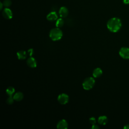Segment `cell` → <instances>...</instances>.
Returning <instances> with one entry per match:
<instances>
[{
	"label": "cell",
	"mask_w": 129,
	"mask_h": 129,
	"mask_svg": "<svg viewBox=\"0 0 129 129\" xmlns=\"http://www.w3.org/2000/svg\"><path fill=\"white\" fill-rule=\"evenodd\" d=\"M102 74V70L99 68H95L93 71V76L94 78H99Z\"/></svg>",
	"instance_id": "11"
},
{
	"label": "cell",
	"mask_w": 129,
	"mask_h": 129,
	"mask_svg": "<svg viewBox=\"0 0 129 129\" xmlns=\"http://www.w3.org/2000/svg\"><path fill=\"white\" fill-rule=\"evenodd\" d=\"M3 4L4 7H5V8H9L11 6L12 2L11 0H4Z\"/></svg>",
	"instance_id": "17"
},
{
	"label": "cell",
	"mask_w": 129,
	"mask_h": 129,
	"mask_svg": "<svg viewBox=\"0 0 129 129\" xmlns=\"http://www.w3.org/2000/svg\"><path fill=\"white\" fill-rule=\"evenodd\" d=\"M123 2L125 4H129V0H123Z\"/></svg>",
	"instance_id": "23"
},
{
	"label": "cell",
	"mask_w": 129,
	"mask_h": 129,
	"mask_svg": "<svg viewBox=\"0 0 129 129\" xmlns=\"http://www.w3.org/2000/svg\"><path fill=\"white\" fill-rule=\"evenodd\" d=\"M89 122L90 123L92 124V125H93L94 124H95V123L96 122V119L94 117H91L89 118Z\"/></svg>",
	"instance_id": "19"
},
{
	"label": "cell",
	"mask_w": 129,
	"mask_h": 129,
	"mask_svg": "<svg viewBox=\"0 0 129 129\" xmlns=\"http://www.w3.org/2000/svg\"><path fill=\"white\" fill-rule=\"evenodd\" d=\"M27 64L30 68H36L37 66V62L36 59L34 57L30 56L28 58L27 60Z\"/></svg>",
	"instance_id": "9"
},
{
	"label": "cell",
	"mask_w": 129,
	"mask_h": 129,
	"mask_svg": "<svg viewBox=\"0 0 129 129\" xmlns=\"http://www.w3.org/2000/svg\"><path fill=\"white\" fill-rule=\"evenodd\" d=\"M17 55L19 59H24L27 57V52L24 50H20L17 52Z\"/></svg>",
	"instance_id": "13"
},
{
	"label": "cell",
	"mask_w": 129,
	"mask_h": 129,
	"mask_svg": "<svg viewBox=\"0 0 129 129\" xmlns=\"http://www.w3.org/2000/svg\"><path fill=\"white\" fill-rule=\"evenodd\" d=\"M56 127L58 129H67L68 127V123L66 119H61L57 123Z\"/></svg>",
	"instance_id": "7"
},
{
	"label": "cell",
	"mask_w": 129,
	"mask_h": 129,
	"mask_svg": "<svg viewBox=\"0 0 129 129\" xmlns=\"http://www.w3.org/2000/svg\"><path fill=\"white\" fill-rule=\"evenodd\" d=\"M108 122V118L106 116L101 115L98 118V122L101 125H105Z\"/></svg>",
	"instance_id": "12"
},
{
	"label": "cell",
	"mask_w": 129,
	"mask_h": 129,
	"mask_svg": "<svg viewBox=\"0 0 129 129\" xmlns=\"http://www.w3.org/2000/svg\"><path fill=\"white\" fill-rule=\"evenodd\" d=\"M46 19L49 21H54L57 19V15L55 12H51L46 16Z\"/></svg>",
	"instance_id": "10"
},
{
	"label": "cell",
	"mask_w": 129,
	"mask_h": 129,
	"mask_svg": "<svg viewBox=\"0 0 129 129\" xmlns=\"http://www.w3.org/2000/svg\"><path fill=\"white\" fill-rule=\"evenodd\" d=\"M107 27L110 32L113 33L117 32L121 27V20L118 18H112L108 21Z\"/></svg>",
	"instance_id": "1"
},
{
	"label": "cell",
	"mask_w": 129,
	"mask_h": 129,
	"mask_svg": "<svg viewBox=\"0 0 129 129\" xmlns=\"http://www.w3.org/2000/svg\"><path fill=\"white\" fill-rule=\"evenodd\" d=\"M64 21L62 18L57 19L56 20V23H55V26L57 28H61L64 25Z\"/></svg>",
	"instance_id": "15"
},
{
	"label": "cell",
	"mask_w": 129,
	"mask_h": 129,
	"mask_svg": "<svg viewBox=\"0 0 129 129\" xmlns=\"http://www.w3.org/2000/svg\"><path fill=\"white\" fill-rule=\"evenodd\" d=\"M92 129H98L99 128V127L98 126V125H96L95 124L92 125V127H91Z\"/></svg>",
	"instance_id": "20"
},
{
	"label": "cell",
	"mask_w": 129,
	"mask_h": 129,
	"mask_svg": "<svg viewBox=\"0 0 129 129\" xmlns=\"http://www.w3.org/2000/svg\"><path fill=\"white\" fill-rule=\"evenodd\" d=\"M63 35L62 31L59 29V28H54L52 29L49 32V36L50 38L53 41H57L60 40Z\"/></svg>",
	"instance_id": "2"
},
{
	"label": "cell",
	"mask_w": 129,
	"mask_h": 129,
	"mask_svg": "<svg viewBox=\"0 0 129 129\" xmlns=\"http://www.w3.org/2000/svg\"><path fill=\"white\" fill-rule=\"evenodd\" d=\"M15 89L14 87H12V86H10L9 87L7 88V89H6V93L9 96H12V95L15 92Z\"/></svg>",
	"instance_id": "16"
},
{
	"label": "cell",
	"mask_w": 129,
	"mask_h": 129,
	"mask_svg": "<svg viewBox=\"0 0 129 129\" xmlns=\"http://www.w3.org/2000/svg\"><path fill=\"white\" fill-rule=\"evenodd\" d=\"M69 96L65 93L60 94L57 97V101L60 104L62 105L67 104L69 102Z\"/></svg>",
	"instance_id": "4"
},
{
	"label": "cell",
	"mask_w": 129,
	"mask_h": 129,
	"mask_svg": "<svg viewBox=\"0 0 129 129\" xmlns=\"http://www.w3.org/2000/svg\"><path fill=\"white\" fill-rule=\"evenodd\" d=\"M95 81L93 77L86 78L82 83L83 88L86 90H89L91 89L94 86Z\"/></svg>",
	"instance_id": "3"
},
{
	"label": "cell",
	"mask_w": 129,
	"mask_h": 129,
	"mask_svg": "<svg viewBox=\"0 0 129 129\" xmlns=\"http://www.w3.org/2000/svg\"><path fill=\"white\" fill-rule=\"evenodd\" d=\"M14 100H14L13 97H12V96H9V97L7 99L6 102L8 104H12L13 103Z\"/></svg>",
	"instance_id": "18"
},
{
	"label": "cell",
	"mask_w": 129,
	"mask_h": 129,
	"mask_svg": "<svg viewBox=\"0 0 129 129\" xmlns=\"http://www.w3.org/2000/svg\"><path fill=\"white\" fill-rule=\"evenodd\" d=\"M123 128H124V129H129V124H125V125L124 126Z\"/></svg>",
	"instance_id": "22"
},
{
	"label": "cell",
	"mask_w": 129,
	"mask_h": 129,
	"mask_svg": "<svg viewBox=\"0 0 129 129\" xmlns=\"http://www.w3.org/2000/svg\"><path fill=\"white\" fill-rule=\"evenodd\" d=\"M28 54L29 55L31 56L33 54V49H30L28 50Z\"/></svg>",
	"instance_id": "21"
},
{
	"label": "cell",
	"mask_w": 129,
	"mask_h": 129,
	"mask_svg": "<svg viewBox=\"0 0 129 129\" xmlns=\"http://www.w3.org/2000/svg\"><path fill=\"white\" fill-rule=\"evenodd\" d=\"M119 54L123 59H129V48L123 47L119 51Z\"/></svg>",
	"instance_id": "5"
},
{
	"label": "cell",
	"mask_w": 129,
	"mask_h": 129,
	"mask_svg": "<svg viewBox=\"0 0 129 129\" xmlns=\"http://www.w3.org/2000/svg\"><path fill=\"white\" fill-rule=\"evenodd\" d=\"M59 16L62 18H64L68 16L69 14V10L66 7H61L59 10L58 12Z\"/></svg>",
	"instance_id": "8"
},
{
	"label": "cell",
	"mask_w": 129,
	"mask_h": 129,
	"mask_svg": "<svg viewBox=\"0 0 129 129\" xmlns=\"http://www.w3.org/2000/svg\"><path fill=\"white\" fill-rule=\"evenodd\" d=\"M24 95L21 92H18L15 93L13 96L14 100L16 101H20L23 98Z\"/></svg>",
	"instance_id": "14"
},
{
	"label": "cell",
	"mask_w": 129,
	"mask_h": 129,
	"mask_svg": "<svg viewBox=\"0 0 129 129\" xmlns=\"http://www.w3.org/2000/svg\"><path fill=\"white\" fill-rule=\"evenodd\" d=\"M3 16L6 19H11L13 17V13L9 8H6L2 12Z\"/></svg>",
	"instance_id": "6"
}]
</instances>
